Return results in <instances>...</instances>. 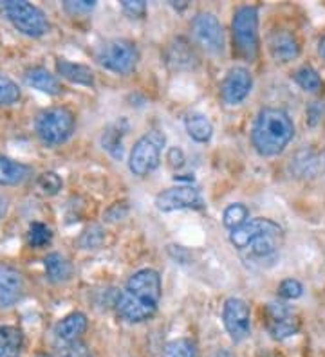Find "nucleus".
<instances>
[{
    "label": "nucleus",
    "mask_w": 325,
    "mask_h": 357,
    "mask_svg": "<svg viewBox=\"0 0 325 357\" xmlns=\"http://www.w3.org/2000/svg\"><path fill=\"white\" fill-rule=\"evenodd\" d=\"M43 267H45L48 280L55 285L69 282L71 276H73V266L62 253H49L43 260Z\"/></svg>",
    "instance_id": "obj_22"
},
{
    "label": "nucleus",
    "mask_w": 325,
    "mask_h": 357,
    "mask_svg": "<svg viewBox=\"0 0 325 357\" xmlns=\"http://www.w3.org/2000/svg\"><path fill=\"white\" fill-rule=\"evenodd\" d=\"M96 8L94 0H78V2H74V0H67L64 2V11L65 13H69L71 17H85Z\"/></svg>",
    "instance_id": "obj_34"
},
{
    "label": "nucleus",
    "mask_w": 325,
    "mask_h": 357,
    "mask_svg": "<svg viewBox=\"0 0 325 357\" xmlns=\"http://www.w3.org/2000/svg\"><path fill=\"white\" fill-rule=\"evenodd\" d=\"M57 73L58 76H62V78L71 83H76V85H83V87H92L94 85V73H92L91 67L83 66V63H74V61L58 58Z\"/></svg>",
    "instance_id": "obj_20"
},
{
    "label": "nucleus",
    "mask_w": 325,
    "mask_h": 357,
    "mask_svg": "<svg viewBox=\"0 0 325 357\" xmlns=\"http://www.w3.org/2000/svg\"><path fill=\"white\" fill-rule=\"evenodd\" d=\"M166 137L161 130H150L139 137L130 150L129 170L136 177H147L156 170L161 162V150L165 146Z\"/></svg>",
    "instance_id": "obj_7"
},
{
    "label": "nucleus",
    "mask_w": 325,
    "mask_h": 357,
    "mask_svg": "<svg viewBox=\"0 0 325 357\" xmlns=\"http://www.w3.org/2000/svg\"><path fill=\"white\" fill-rule=\"evenodd\" d=\"M8 206H9L8 197H0V220L4 218L6 213H8Z\"/></svg>",
    "instance_id": "obj_38"
},
{
    "label": "nucleus",
    "mask_w": 325,
    "mask_h": 357,
    "mask_svg": "<svg viewBox=\"0 0 325 357\" xmlns=\"http://www.w3.org/2000/svg\"><path fill=\"white\" fill-rule=\"evenodd\" d=\"M87 327H89V319L83 312L76 310V312L67 314L65 318H62L55 327V335H57L58 343H71V341H78L83 334H85Z\"/></svg>",
    "instance_id": "obj_16"
},
{
    "label": "nucleus",
    "mask_w": 325,
    "mask_h": 357,
    "mask_svg": "<svg viewBox=\"0 0 325 357\" xmlns=\"http://www.w3.org/2000/svg\"><path fill=\"white\" fill-rule=\"evenodd\" d=\"M231 35L237 54L246 61H255L259 56V8L240 6L235 9L231 20Z\"/></svg>",
    "instance_id": "obj_4"
},
{
    "label": "nucleus",
    "mask_w": 325,
    "mask_h": 357,
    "mask_svg": "<svg viewBox=\"0 0 325 357\" xmlns=\"http://www.w3.org/2000/svg\"><path fill=\"white\" fill-rule=\"evenodd\" d=\"M295 137V123L289 114L266 107L257 114L252 127V144L260 157H277Z\"/></svg>",
    "instance_id": "obj_3"
},
{
    "label": "nucleus",
    "mask_w": 325,
    "mask_h": 357,
    "mask_svg": "<svg viewBox=\"0 0 325 357\" xmlns=\"http://www.w3.org/2000/svg\"><path fill=\"white\" fill-rule=\"evenodd\" d=\"M27 236H29L31 248L40 249V248H43V245L51 244L52 231L49 229V227L45 226L43 222H31L29 233H27Z\"/></svg>",
    "instance_id": "obj_29"
},
{
    "label": "nucleus",
    "mask_w": 325,
    "mask_h": 357,
    "mask_svg": "<svg viewBox=\"0 0 325 357\" xmlns=\"http://www.w3.org/2000/svg\"><path fill=\"white\" fill-rule=\"evenodd\" d=\"M31 172V166L15 161L11 157L0 155V186H15L24 183Z\"/></svg>",
    "instance_id": "obj_21"
},
{
    "label": "nucleus",
    "mask_w": 325,
    "mask_h": 357,
    "mask_svg": "<svg viewBox=\"0 0 325 357\" xmlns=\"http://www.w3.org/2000/svg\"><path fill=\"white\" fill-rule=\"evenodd\" d=\"M230 242L247 261H271L284 242V229L271 218H253L230 231Z\"/></svg>",
    "instance_id": "obj_2"
},
{
    "label": "nucleus",
    "mask_w": 325,
    "mask_h": 357,
    "mask_svg": "<svg viewBox=\"0 0 325 357\" xmlns=\"http://www.w3.org/2000/svg\"><path fill=\"white\" fill-rule=\"evenodd\" d=\"M166 161H168V165L172 166V168H182L185 166V153H182L181 149H170L168 153H166Z\"/></svg>",
    "instance_id": "obj_37"
},
{
    "label": "nucleus",
    "mask_w": 325,
    "mask_h": 357,
    "mask_svg": "<svg viewBox=\"0 0 325 357\" xmlns=\"http://www.w3.org/2000/svg\"><path fill=\"white\" fill-rule=\"evenodd\" d=\"M129 132V121L125 118L117 119L110 123L101 134V146L107 150L114 159H122L123 157V137Z\"/></svg>",
    "instance_id": "obj_19"
},
{
    "label": "nucleus",
    "mask_w": 325,
    "mask_h": 357,
    "mask_svg": "<svg viewBox=\"0 0 325 357\" xmlns=\"http://www.w3.org/2000/svg\"><path fill=\"white\" fill-rule=\"evenodd\" d=\"M161 357H199L197 344L190 337H179V340L170 341L163 350Z\"/></svg>",
    "instance_id": "obj_25"
},
{
    "label": "nucleus",
    "mask_w": 325,
    "mask_h": 357,
    "mask_svg": "<svg viewBox=\"0 0 325 357\" xmlns=\"http://www.w3.org/2000/svg\"><path fill=\"white\" fill-rule=\"evenodd\" d=\"M24 349V334L13 325L0 327V357H18Z\"/></svg>",
    "instance_id": "obj_24"
},
{
    "label": "nucleus",
    "mask_w": 325,
    "mask_h": 357,
    "mask_svg": "<svg viewBox=\"0 0 325 357\" xmlns=\"http://www.w3.org/2000/svg\"><path fill=\"white\" fill-rule=\"evenodd\" d=\"M24 79L29 87L36 89L43 94H49V96H58L62 92V83L58 76L52 75L45 67H31L26 70Z\"/></svg>",
    "instance_id": "obj_18"
},
{
    "label": "nucleus",
    "mask_w": 325,
    "mask_h": 357,
    "mask_svg": "<svg viewBox=\"0 0 325 357\" xmlns=\"http://www.w3.org/2000/svg\"><path fill=\"white\" fill-rule=\"evenodd\" d=\"M163 296V283L156 269H139L127 280L114 303L117 318L130 325L145 323L156 316Z\"/></svg>",
    "instance_id": "obj_1"
},
{
    "label": "nucleus",
    "mask_w": 325,
    "mask_h": 357,
    "mask_svg": "<svg viewBox=\"0 0 325 357\" xmlns=\"http://www.w3.org/2000/svg\"><path fill=\"white\" fill-rule=\"evenodd\" d=\"M127 213H129V206H127V202H116V204L110 206V208L107 209L105 218H107L108 222H117V220L125 218Z\"/></svg>",
    "instance_id": "obj_36"
},
{
    "label": "nucleus",
    "mask_w": 325,
    "mask_h": 357,
    "mask_svg": "<svg viewBox=\"0 0 325 357\" xmlns=\"http://www.w3.org/2000/svg\"><path fill=\"white\" fill-rule=\"evenodd\" d=\"M35 357H52V356H48V354H36Z\"/></svg>",
    "instance_id": "obj_40"
},
{
    "label": "nucleus",
    "mask_w": 325,
    "mask_h": 357,
    "mask_svg": "<svg viewBox=\"0 0 325 357\" xmlns=\"http://www.w3.org/2000/svg\"><path fill=\"white\" fill-rule=\"evenodd\" d=\"M295 82L298 83V87L303 89L305 92H320L322 85H324L320 75H318L317 70L312 69L311 66L300 67L295 73Z\"/></svg>",
    "instance_id": "obj_27"
},
{
    "label": "nucleus",
    "mask_w": 325,
    "mask_h": 357,
    "mask_svg": "<svg viewBox=\"0 0 325 357\" xmlns=\"http://www.w3.org/2000/svg\"><path fill=\"white\" fill-rule=\"evenodd\" d=\"M103 236H105V233L100 226H91L83 231L78 242H80V245H82V249H96L101 245V242H103Z\"/></svg>",
    "instance_id": "obj_33"
},
{
    "label": "nucleus",
    "mask_w": 325,
    "mask_h": 357,
    "mask_svg": "<svg viewBox=\"0 0 325 357\" xmlns=\"http://www.w3.org/2000/svg\"><path fill=\"white\" fill-rule=\"evenodd\" d=\"M247 220H250V209L244 204H240V202L230 204L224 209V213H222V224L230 231L237 229L243 224H246Z\"/></svg>",
    "instance_id": "obj_26"
},
{
    "label": "nucleus",
    "mask_w": 325,
    "mask_h": 357,
    "mask_svg": "<svg viewBox=\"0 0 325 357\" xmlns=\"http://www.w3.org/2000/svg\"><path fill=\"white\" fill-rule=\"evenodd\" d=\"M76 118L67 107H49L36 116L35 130L45 146L64 144L73 135Z\"/></svg>",
    "instance_id": "obj_5"
},
{
    "label": "nucleus",
    "mask_w": 325,
    "mask_h": 357,
    "mask_svg": "<svg viewBox=\"0 0 325 357\" xmlns=\"http://www.w3.org/2000/svg\"><path fill=\"white\" fill-rule=\"evenodd\" d=\"M24 276L13 266L0 261V310L11 309L24 296Z\"/></svg>",
    "instance_id": "obj_14"
},
{
    "label": "nucleus",
    "mask_w": 325,
    "mask_h": 357,
    "mask_svg": "<svg viewBox=\"0 0 325 357\" xmlns=\"http://www.w3.org/2000/svg\"><path fill=\"white\" fill-rule=\"evenodd\" d=\"M318 52H320V56L325 60V35L320 38V44H318Z\"/></svg>",
    "instance_id": "obj_39"
},
{
    "label": "nucleus",
    "mask_w": 325,
    "mask_h": 357,
    "mask_svg": "<svg viewBox=\"0 0 325 357\" xmlns=\"http://www.w3.org/2000/svg\"><path fill=\"white\" fill-rule=\"evenodd\" d=\"M4 13L15 29L29 38H40L51 29L48 17L38 6L24 0H9L4 4Z\"/></svg>",
    "instance_id": "obj_6"
},
{
    "label": "nucleus",
    "mask_w": 325,
    "mask_h": 357,
    "mask_svg": "<svg viewBox=\"0 0 325 357\" xmlns=\"http://www.w3.org/2000/svg\"><path fill=\"white\" fill-rule=\"evenodd\" d=\"M264 325L275 341H284L298 334L300 316L295 307L286 301H269L264 307Z\"/></svg>",
    "instance_id": "obj_9"
},
{
    "label": "nucleus",
    "mask_w": 325,
    "mask_h": 357,
    "mask_svg": "<svg viewBox=\"0 0 325 357\" xmlns=\"http://www.w3.org/2000/svg\"><path fill=\"white\" fill-rule=\"evenodd\" d=\"M185 128L195 143H208L213 135V125L203 112H190L185 118Z\"/></svg>",
    "instance_id": "obj_23"
},
{
    "label": "nucleus",
    "mask_w": 325,
    "mask_h": 357,
    "mask_svg": "<svg viewBox=\"0 0 325 357\" xmlns=\"http://www.w3.org/2000/svg\"><path fill=\"white\" fill-rule=\"evenodd\" d=\"M22 98V92L17 83L6 75L0 73V107H8V105L18 103Z\"/></svg>",
    "instance_id": "obj_28"
},
{
    "label": "nucleus",
    "mask_w": 325,
    "mask_h": 357,
    "mask_svg": "<svg viewBox=\"0 0 325 357\" xmlns=\"http://www.w3.org/2000/svg\"><path fill=\"white\" fill-rule=\"evenodd\" d=\"M36 183H38V188L45 195H57L62 190V184H64L57 172H43Z\"/></svg>",
    "instance_id": "obj_31"
},
{
    "label": "nucleus",
    "mask_w": 325,
    "mask_h": 357,
    "mask_svg": "<svg viewBox=\"0 0 325 357\" xmlns=\"http://www.w3.org/2000/svg\"><path fill=\"white\" fill-rule=\"evenodd\" d=\"M192 38L210 54L224 52V29L213 13H197L190 24Z\"/></svg>",
    "instance_id": "obj_10"
},
{
    "label": "nucleus",
    "mask_w": 325,
    "mask_h": 357,
    "mask_svg": "<svg viewBox=\"0 0 325 357\" xmlns=\"http://www.w3.org/2000/svg\"><path fill=\"white\" fill-rule=\"evenodd\" d=\"M57 357H92L91 350L83 341H71V343L57 344Z\"/></svg>",
    "instance_id": "obj_30"
},
{
    "label": "nucleus",
    "mask_w": 325,
    "mask_h": 357,
    "mask_svg": "<svg viewBox=\"0 0 325 357\" xmlns=\"http://www.w3.org/2000/svg\"><path fill=\"white\" fill-rule=\"evenodd\" d=\"M96 60L103 69L110 70V73L129 75L138 66L139 52L134 42L127 38H113L98 47Z\"/></svg>",
    "instance_id": "obj_8"
},
{
    "label": "nucleus",
    "mask_w": 325,
    "mask_h": 357,
    "mask_svg": "<svg viewBox=\"0 0 325 357\" xmlns=\"http://www.w3.org/2000/svg\"><path fill=\"white\" fill-rule=\"evenodd\" d=\"M303 294V285L295 278L282 280L280 285H278V296L282 298V301L296 300Z\"/></svg>",
    "instance_id": "obj_32"
},
{
    "label": "nucleus",
    "mask_w": 325,
    "mask_h": 357,
    "mask_svg": "<svg viewBox=\"0 0 325 357\" xmlns=\"http://www.w3.org/2000/svg\"><path fill=\"white\" fill-rule=\"evenodd\" d=\"M166 63L173 70L194 69L197 66V54L190 42L185 38H175L166 49Z\"/></svg>",
    "instance_id": "obj_17"
},
{
    "label": "nucleus",
    "mask_w": 325,
    "mask_h": 357,
    "mask_svg": "<svg viewBox=\"0 0 325 357\" xmlns=\"http://www.w3.org/2000/svg\"><path fill=\"white\" fill-rule=\"evenodd\" d=\"M156 208L163 213H170V211H179V209H203L204 201L201 192L192 184H179V186H172L157 193L156 201H154Z\"/></svg>",
    "instance_id": "obj_12"
},
{
    "label": "nucleus",
    "mask_w": 325,
    "mask_h": 357,
    "mask_svg": "<svg viewBox=\"0 0 325 357\" xmlns=\"http://www.w3.org/2000/svg\"><path fill=\"white\" fill-rule=\"evenodd\" d=\"M253 89V76L246 67H231L221 83V100L230 107L240 105Z\"/></svg>",
    "instance_id": "obj_13"
},
{
    "label": "nucleus",
    "mask_w": 325,
    "mask_h": 357,
    "mask_svg": "<svg viewBox=\"0 0 325 357\" xmlns=\"http://www.w3.org/2000/svg\"><path fill=\"white\" fill-rule=\"evenodd\" d=\"M222 323L233 343H243L252 334V310L240 298H228L222 305Z\"/></svg>",
    "instance_id": "obj_11"
},
{
    "label": "nucleus",
    "mask_w": 325,
    "mask_h": 357,
    "mask_svg": "<svg viewBox=\"0 0 325 357\" xmlns=\"http://www.w3.org/2000/svg\"><path fill=\"white\" fill-rule=\"evenodd\" d=\"M268 49L273 60L280 61V63H289V61L296 60L302 51L295 33L287 29L273 31L268 38Z\"/></svg>",
    "instance_id": "obj_15"
},
{
    "label": "nucleus",
    "mask_w": 325,
    "mask_h": 357,
    "mask_svg": "<svg viewBox=\"0 0 325 357\" xmlns=\"http://www.w3.org/2000/svg\"><path fill=\"white\" fill-rule=\"evenodd\" d=\"M122 9L129 17L143 18L147 15V2H143V0H123Z\"/></svg>",
    "instance_id": "obj_35"
}]
</instances>
